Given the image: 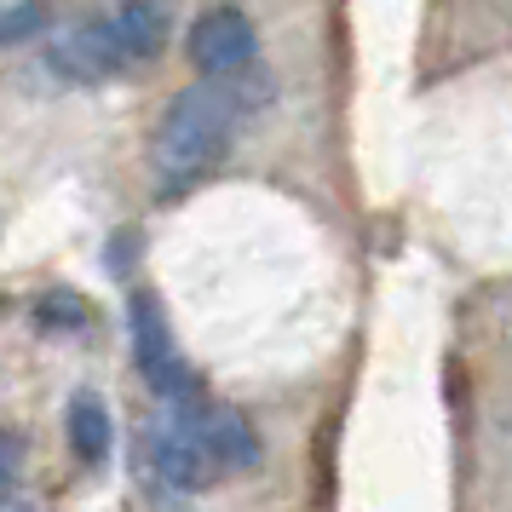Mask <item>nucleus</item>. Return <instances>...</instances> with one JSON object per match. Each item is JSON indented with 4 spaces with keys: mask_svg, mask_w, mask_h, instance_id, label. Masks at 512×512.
Segmentation results:
<instances>
[{
    "mask_svg": "<svg viewBox=\"0 0 512 512\" xmlns=\"http://www.w3.org/2000/svg\"><path fill=\"white\" fill-rule=\"evenodd\" d=\"M185 58L202 70V81H236L254 70L259 58V29L242 6H208L185 35Z\"/></svg>",
    "mask_w": 512,
    "mask_h": 512,
    "instance_id": "obj_4",
    "label": "nucleus"
},
{
    "mask_svg": "<svg viewBox=\"0 0 512 512\" xmlns=\"http://www.w3.org/2000/svg\"><path fill=\"white\" fill-rule=\"evenodd\" d=\"M150 466H156V478H162L173 495H196V489H208V484L225 478V466H219L208 432H202L196 403L173 409V415L150 432Z\"/></svg>",
    "mask_w": 512,
    "mask_h": 512,
    "instance_id": "obj_2",
    "label": "nucleus"
},
{
    "mask_svg": "<svg viewBox=\"0 0 512 512\" xmlns=\"http://www.w3.org/2000/svg\"><path fill=\"white\" fill-rule=\"evenodd\" d=\"M133 363H139L144 386L167 403H196V374L173 346V328H167V311L156 294H133Z\"/></svg>",
    "mask_w": 512,
    "mask_h": 512,
    "instance_id": "obj_3",
    "label": "nucleus"
},
{
    "mask_svg": "<svg viewBox=\"0 0 512 512\" xmlns=\"http://www.w3.org/2000/svg\"><path fill=\"white\" fill-rule=\"evenodd\" d=\"M202 415V432H208L213 455L225 472H254L259 466V432L248 426V415H236V409H196Z\"/></svg>",
    "mask_w": 512,
    "mask_h": 512,
    "instance_id": "obj_7",
    "label": "nucleus"
},
{
    "mask_svg": "<svg viewBox=\"0 0 512 512\" xmlns=\"http://www.w3.org/2000/svg\"><path fill=\"white\" fill-rule=\"evenodd\" d=\"M110 443H116V426H110V409L104 397L75 392L70 397V449L81 466H104L110 461Z\"/></svg>",
    "mask_w": 512,
    "mask_h": 512,
    "instance_id": "obj_8",
    "label": "nucleus"
},
{
    "mask_svg": "<svg viewBox=\"0 0 512 512\" xmlns=\"http://www.w3.org/2000/svg\"><path fill=\"white\" fill-rule=\"evenodd\" d=\"M47 58H52V70L64 75V81H75V87H93V81H110L116 70H127L110 18H81L75 29H64L52 41Z\"/></svg>",
    "mask_w": 512,
    "mask_h": 512,
    "instance_id": "obj_5",
    "label": "nucleus"
},
{
    "mask_svg": "<svg viewBox=\"0 0 512 512\" xmlns=\"http://www.w3.org/2000/svg\"><path fill=\"white\" fill-rule=\"evenodd\" d=\"M87 323H93V305L75 300V294H64V288L35 305V328H41V334H81Z\"/></svg>",
    "mask_w": 512,
    "mask_h": 512,
    "instance_id": "obj_9",
    "label": "nucleus"
},
{
    "mask_svg": "<svg viewBox=\"0 0 512 512\" xmlns=\"http://www.w3.org/2000/svg\"><path fill=\"white\" fill-rule=\"evenodd\" d=\"M110 29H116V47L127 64H156L167 47V24H162V12H156V0H127L110 18Z\"/></svg>",
    "mask_w": 512,
    "mask_h": 512,
    "instance_id": "obj_6",
    "label": "nucleus"
},
{
    "mask_svg": "<svg viewBox=\"0 0 512 512\" xmlns=\"http://www.w3.org/2000/svg\"><path fill=\"white\" fill-rule=\"evenodd\" d=\"M236 116H242V93L231 81H196L185 93H173L150 139V167H156L162 196H185L225 167L236 144Z\"/></svg>",
    "mask_w": 512,
    "mask_h": 512,
    "instance_id": "obj_1",
    "label": "nucleus"
},
{
    "mask_svg": "<svg viewBox=\"0 0 512 512\" xmlns=\"http://www.w3.org/2000/svg\"><path fill=\"white\" fill-rule=\"evenodd\" d=\"M150 512H196V507H185V501H162V507H150Z\"/></svg>",
    "mask_w": 512,
    "mask_h": 512,
    "instance_id": "obj_11",
    "label": "nucleus"
},
{
    "mask_svg": "<svg viewBox=\"0 0 512 512\" xmlns=\"http://www.w3.org/2000/svg\"><path fill=\"white\" fill-rule=\"evenodd\" d=\"M35 29H47V0H18V6L0 18V41H6V47H24Z\"/></svg>",
    "mask_w": 512,
    "mask_h": 512,
    "instance_id": "obj_10",
    "label": "nucleus"
}]
</instances>
